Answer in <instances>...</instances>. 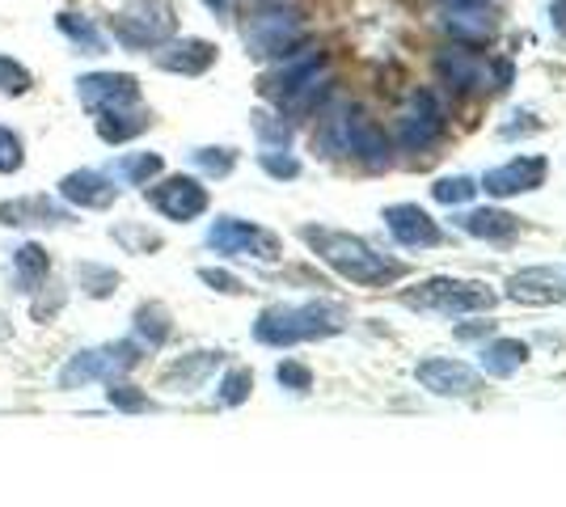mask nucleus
Segmentation results:
<instances>
[{"label": "nucleus", "mask_w": 566, "mask_h": 507, "mask_svg": "<svg viewBox=\"0 0 566 507\" xmlns=\"http://www.w3.org/2000/svg\"><path fill=\"white\" fill-rule=\"evenodd\" d=\"M346 326V309L334 300H300V305H271L253 321V339L262 347H296L330 339Z\"/></svg>", "instance_id": "1"}, {"label": "nucleus", "mask_w": 566, "mask_h": 507, "mask_svg": "<svg viewBox=\"0 0 566 507\" xmlns=\"http://www.w3.org/2000/svg\"><path fill=\"white\" fill-rule=\"evenodd\" d=\"M300 237L314 246L339 275L346 280H355V284H389V280H398L402 275V267L398 262H385L380 254H373L364 241H355V237H343V233H326V228H300Z\"/></svg>", "instance_id": "2"}, {"label": "nucleus", "mask_w": 566, "mask_h": 507, "mask_svg": "<svg viewBox=\"0 0 566 507\" xmlns=\"http://www.w3.org/2000/svg\"><path fill=\"white\" fill-rule=\"evenodd\" d=\"M144 359V347L135 339H115V343H102V347H85L76 355H68L60 373H56V385L60 389H85V385H97V380H123L135 364Z\"/></svg>", "instance_id": "3"}, {"label": "nucleus", "mask_w": 566, "mask_h": 507, "mask_svg": "<svg viewBox=\"0 0 566 507\" xmlns=\"http://www.w3.org/2000/svg\"><path fill=\"white\" fill-rule=\"evenodd\" d=\"M495 287L486 284H465V280H423L418 287L402 292L406 309H423V314H486L495 305Z\"/></svg>", "instance_id": "4"}, {"label": "nucleus", "mask_w": 566, "mask_h": 507, "mask_svg": "<svg viewBox=\"0 0 566 507\" xmlns=\"http://www.w3.org/2000/svg\"><path fill=\"white\" fill-rule=\"evenodd\" d=\"M208 246L216 254H241V258H258V262H275L283 254L275 233H267L250 221H233V216H224L208 228Z\"/></svg>", "instance_id": "5"}, {"label": "nucleus", "mask_w": 566, "mask_h": 507, "mask_svg": "<svg viewBox=\"0 0 566 507\" xmlns=\"http://www.w3.org/2000/svg\"><path fill=\"white\" fill-rule=\"evenodd\" d=\"M0 224L4 228H60V224H76V216L68 212V203L51 194H17L0 203Z\"/></svg>", "instance_id": "6"}, {"label": "nucleus", "mask_w": 566, "mask_h": 507, "mask_svg": "<svg viewBox=\"0 0 566 507\" xmlns=\"http://www.w3.org/2000/svg\"><path fill=\"white\" fill-rule=\"evenodd\" d=\"M414 377H418V385H423L427 393H436V398H473L477 385H482L477 368L461 364V359H444V355L423 359V364L414 368Z\"/></svg>", "instance_id": "7"}, {"label": "nucleus", "mask_w": 566, "mask_h": 507, "mask_svg": "<svg viewBox=\"0 0 566 507\" xmlns=\"http://www.w3.org/2000/svg\"><path fill=\"white\" fill-rule=\"evenodd\" d=\"M149 203L157 208L161 216L187 224L208 212V190L199 187L194 178H169V182H161V187L149 190Z\"/></svg>", "instance_id": "8"}, {"label": "nucleus", "mask_w": 566, "mask_h": 507, "mask_svg": "<svg viewBox=\"0 0 566 507\" xmlns=\"http://www.w3.org/2000/svg\"><path fill=\"white\" fill-rule=\"evenodd\" d=\"M507 296H511V300H520V305H563L566 300V275L563 271H550V267L520 271V275H511Z\"/></svg>", "instance_id": "9"}, {"label": "nucleus", "mask_w": 566, "mask_h": 507, "mask_svg": "<svg viewBox=\"0 0 566 507\" xmlns=\"http://www.w3.org/2000/svg\"><path fill=\"white\" fill-rule=\"evenodd\" d=\"M224 364V351H187L182 359H174L165 373H161V385L174 389V393H194L203 389L212 373Z\"/></svg>", "instance_id": "10"}, {"label": "nucleus", "mask_w": 566, "mask_h": 507, "mask_svg": "<svg viewBox=\"0 0 566 507\" xmlns=\"http://www.w3.org/2000/svg\"><path fill=\"white\" fill-rule=\"evenodd\" d=\"M63 203H76V208H110L119 187L110 182V174L102 169H76L60 182Z\"/></svg>", "instance_id": "11"}, {"label": "nucleus", "mask_w": 566, "mask_h": 507, "mask_svg": "<svg viewBox=\"0 0 566 507\" xmlns=\"http://www.w3.org/2000/svg\"><path fill=\"white\" fill-rule=\"evenodd\" d=\"M47 275H51V254L43 250L38 241H22L13 250V262H9V284H13V292L34 296L38 287L47 284Z\"/></svg>", "instance_id": "12"}, {"label": "nucleus", "mask_w": 566, "mask_h": 507, "mask_svg": "<svg viewBox=\"0 0 566 507\" xmlns=\"http://www.w3.org/2000/svg\"><path fill=\"white\" fill-rule=\"evenodd\" d=\"M76 94L85 106H94V110H110V106H127L131 97H135V81L131 76H81L76 81Z\"/></svg>", "instance_id": "13"}, {"label": "nucleus", "mask_w": 566, "mask_h": 507, "mask_svg": "<svg viewBox=\"0 0 566 507\" xmlns=\"http://www.w3.org/2000/svg\"><path fill=\"white\" fill-rule=\"evenodd\" d=\"M169 334H174V317H169V309L157 305V300H149V305H140V309L131 314V339L144 351L165 347Z\"/></svg>", "instance_id": "14"}, {"label": "nucleus", "mask_w": 566, "mask_h": 507, "mask_svg": "<svg viewBox=\"0 0 566 507\" xmlns=\"http://www.w3.org/2000/svg\"><path fill=\"white\" fill-rule=\"evenodd\" d=\"M389 228L410 250H423V246H436L440 241V228L427 221V212H418V208H393L389 212Z\"/></svg>", "instance_id": "15"}, {"label": "nucleus", "mask_w": 566, "mask_h": 507, "mask_svg": "<svg viewBox=\"0 0 566 507\" xmlns=\"http://www.w3.org/2000/svg\"><path fill=\"white\" fill-rule=\"evenodd\" d=\"M529 359V347L520 339H495L482 347V373L486 377H511L520 373V364Z\"/></svg>", "instance_id": "16"}, {"label": "nucleus", "mask_w": 566, "mask_h": 507, "mask_svg": "<svg viewBox=\"0 0 566 507\" xmlns=\"http://www.w3.org/2000/svg\"><path fill=\"white\" fill-rule=\"evenodd\" d=\"M149 127V115H131L127 106H110V110H97V135L110 140V144H123L135 131Z\"/></svg>", "instance_id": "17"}, {"label": "nucleus", "mask_w": 566, "mask_h": 507, "mask_svg": "<svg viewBox=\"0 0 566 507\" xmlns=\"http://www.w3.org/2000/svg\"><path fill=\"white\" fill-rule=\"evenodd\" d=\"M123 284V275L115 267H102V262H81L76 267V287L90 296V300H110Z\"/></svg>", "instance_id": "18"}, {"label": "nucleus", "mask_w": 566, "mask_h": 507, "mask_svg": "<svg viewBox=\"0 0 566 507\" xmlns=\"http://www.w3.org/2000/svg\"><path fill=\"white\" fill-rule=\"evenodd\" d=\"M106 402H110L115 411H123V414H153V411H161L157 398H149L140 385H127V380H110V385H106Z\"/></svg>", "instance_id": "19"}, {"label": "nucleus", "mask_w": 566, "mask_h": 507, "mask_svg": "<svg viewBox=\"0 0 566 507\" xmlns=\"http://www.w3.org/2000/svg\"><path fill=\"white\" fill-rule=\"evenodd\" d=\"M110 237L123 246L127 254H157L161 250V233H153V228H144V224H115L110 228Z\"/></svg>", "instance_id": "20"}, {"label": "nucleus", "mask_w": 566, "mask_h": 507, "mask_svg": "<svg viewBox=\"0 0 566 507\" xmlns=\"http://www.w3.org/2000/svg\"><path fill=\"white\" fill-rule=\"evenodd\" d=\"M461 228L473 233V237H511L516 233V221L504 216V212H470V216H461Z\"/></svg>", "instance_id": "21"}, {"label": "nucleus", "mask_w": 566, "mask_h": 507, "mask_svg": "<svg viewBox=\"0 0 566 507\" xmlns=\"http://www.w3.org/2000/svg\"><path fill=\"white\" fill-rule=\"evenodd\" d=\"M250 393H253L250 368H228L221 389H216V402H221V406H241V402H250Z\"/></svg>", "instance_id": "22"}, {"label": "nucleus", "mask_w": 566, "mask_h": 507, "mask_svg": "<svg viewBox=\"0 0 566 507\" xmlns=\"http://www.w3.org/2000/svg\"><path fill=\"white\" fill-rule=\"evenodd\" d=\"M536 178H541V165H511V169H504V174H491V182L486 187L499 190V194H507V190H529L536 187Z\"/></svg>", "instance_id": "23"}, {"label": "nucleus", "mask_w": 566, "mask_h": 507, "mask_svg": "<svg viewBox=\"0 0 566 507\" xmlns=\"http://www.w3.org/2000/svg\"><path fill=\"white\" fill-rule=\"evenodd\" d=\"M60 31L76 43V51L81 56H94L97 47H102V38H97V31L90 26V22H81V13H63L60 17Z\"/></svg>", "instance_id": "24"}, {"label": "nucleus", "mask_w": 566, "mask_h": 507, "mask_svg": "<svg viewBox=\"0 0 566 507\" xmlns=\"http://www.w3.org/2000/svg\"><path fill=\"white\" fill-rule=\"evenodd\" d=\"M63 300H68V287L63 284H43L38 292H34V300H31V317L34 321H51V317L63 309Z\"/></svg>", "instance_id": "25"}, {"label": "nucleus", "mask_w": 566, "mask_h": 507, "mask_svg": "<svg viewBox=\"0 0 566 507\" xmlns=\"http://www.w3.org/2000/svg\"><path fill=\"white\" fill-rule=\"evenodd\" d=\"M26 165V144L13 127H0V174H17Z\"/></svg>", "instance_id": "26"}, {"label": "nucleus", "mask_w": 566, "mask_h": 507, "mask_svg": "<svg viewBox=\"0 0 566 507\" xmlns=\"http://www.w3.org/2000/svg\"><path fill=\"white\" fill-rule=\"evenodd\" d=\"M34 85V76L22 68L17 60H9V56H0V94L9 97H22L26 90Z\"/></svg>", "instance_id": "27"}, {"label": "nucleus", "mask_w": 566, "mask_h": 507, "mask_svg": "<svg viewBox=\"0 0 566 507\" xmlns=\"http://www.w3.org/2000/svg\"><path fill=\"white\" fill-rule=\"evenodd\" d=\"M275 380H280L287 393H309L314 389V373L300 359H283L280 368H275Z\"/></svg>", "instance_id": "28"}, {"label": "nucleus", "mask_w": 566, "mask_h": 507, "mask_svg": "<svg viewBox=\"0 0 566 507\" xmlns=\"http://www.w3.org/2000/svg\"><path fill=\"white\" fill-rule=\"evenodd\" d=\"M119 174H123L127 182H149L153 174H161V157H153V153H140V157H123L119 161Z\"/></svg>", "instance_id": "29"}, {"label": "nucleus", "mask_w": 566, "mask_h": 507, "mask_svg": "<svg viewBox=\"0 0 566 507\" xmlns=\"http://www.w3.org/2000/svg\"><path fill=\"white\" fill-rule=\"evenodd\" d=\"M199 280H203L208 287H216V292H224V296H241V292H250V287L241 284L233 271H221V267H203V271H199Z\"/></svg>", "instance_id": "30"}, {"label": "nucleus", "mask_w": 566, "mask_h": 507, "mask_svg": "<svg viewBox=\"0 0 566 507\" xmlns=\"http://www.w3.org/2000/svg\"><path fill=\"white\" fill-rule=\"evenodd\" d=\"M194 165L208 169V174H228V169H233V153H228V149H199V153H194Z\"/></svg>", "instance_id": "31"}, {"label": "nucleus", "mask_w": 566, "mask_h": 507, "mask_svg": "<svg viewBox=\"0 0 566 507\" xmlns=\"http://www.w3.org/2000/svg\"><path fill=\"white\" fill-rule=\"evenodd\" d=\"M452 334L465 339V343H470V339H486V334H495V321H465V326H457Z\"/></svg>", "instance_id": "32"}, {"label": "nucleus", "mask_w": 566, "mask_h": 507, "mask_svg": "<svg viewBox=\"0 0 566 507\" xmlns=\"http://www.w3.org/2000/svg\"><path fill=\"white\" fill-rule=\"evenodd\" d=\"M436 194H440V199H465V194H470V182H461V178H457V182H440Z\"/></svg>", "instance_id": "33"}, {"label": "nucleus", "mask_w": 566, "mask_h": 507, "mask_svg": "<svg viewBox=\"0 0 566 507\" xmlns=\"http://www.w3.org/2000/svg\"><path fill=\"white\" fill-rule=\"evenodd\" d=\"M262 165L271 169V174H280V178H292L296 174V161H280V157H262Z\"/></svg>", "instance_id": "34"}, {"label": "nucleus", "mask_w": 566, "mask_h": 507, "mask_svg": "<svg viewBox=\"0 0 566 507\" xmlns=\"http://www.w3.org/2000/svg\"><path fill=\"white\" fill-rule=\"evenodd\" d=\"M9 334H13V330H9V317L0 314V339H9Z\"/></svg>", "instance_id": "35"}]
</instances>
